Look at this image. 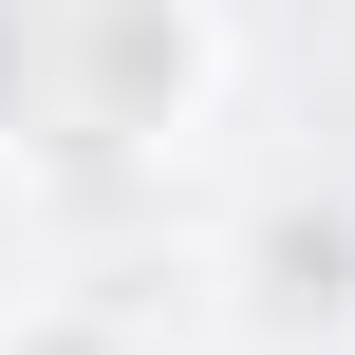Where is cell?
<instances>
[{"label":"cell","mask_w":355,"mask_h":355,"mask_svg":"<svg viewBox=\"0 0 355 355\" xmlns=\"http://www.w3.org/2000/svg\"><path fill=\"white\" fill-rule=\"evenodd\" d=\"M0 355H131V318H94V300H37V318H0Z\"/></svg>","instance_id":"cell-3"},{"label":"cell","mask_w":355,"mask_h":355,"mask_svg":"<svg viewBox=\"0 0 355 355\" xmlns=\"http://www.w3.org/2000/svg\"><path fill=\"white\" fill-rule=\"evenodd\" d=\"M225 281H243V337H262V355L355 337V206H337V187H281V206L243 225V262H225Z\"/></svg>","instance_id":"cell-2"},{"label":"cell","mask_w":355,"mask_h":355,"mask_svg":"<svg viewBox=\"0 0 355 355\" xmlns=\"http://www.w3.org/2000/svg\"><path fill=\"white\" fill-rule=\"evenodd\" d=\"M206 112V0H0V150L150 168Z\"/></svg>","instance_id":"cell-1"}]
</instances>
